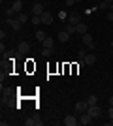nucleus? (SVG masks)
<instances>
[{
	"mask_svg": "<svg viewBox=\"0 0 113 126\" xmlns=\"http://www.w3.org/2000/svg\"><path fill=\"white\" fill-rule=\"evenodd\" d=\"M87 113L92 117V119H100L102 117V109H100V105H89V109H87Z\"/></svg>",
	"mask_w": 113,
	"mask_h": 126,
	"instance_id": "obj_1",
	"label": "nucleus"
},
{
	"mask_svg": "<svg viewBox=\"0 0 113 126\" xmlns=\"http://www.w3.org/2000/svg\"><path fill=\"white\" fill-rule=\"evenodd\" d=\"M87 109H89L87 100H85V102H77V104L74 105V113H75V115H81V113H85Z\"/></svg>",
	"mask_w": 113,
	"mask_h": 126,
	"instance_id": "obj_2",
	"label": "nucleus"
},
{
	"mask_svg": "<svg viewBox=\"0 0 113 126\" xmlns=\"http://www.w3.org/2000/svg\"><path fill=\"white\" fill-rule=\"evenodd\" d=\"M8 26H10L11 30H21V26H23V23L19 21V19H13V17H8Z\"/></svg>",
	"mask_w": 113,
	"mask_h": 126,
	"instance_id": "obj_3",
	"label": "nucleus"
},
{
	"mask_svg": "<svg viewBox=\"0 0 113 126\" xmlns=\"http://www.w3.org/2000/svg\"><path fill=\"white\" fill-rule=\"evenodd\" d=\"M43 121L40 117H28L27 121H25V126H42Z\"/></svg>",
	"mask_w": 113,
	"mask_h": 126,
	"instance_id": "obj_4",
	"label": "nucleus"
},
{
	"mask_svg": "<svg viewBox=\"0 0 113 126\" xmlns=\"http://www.w3.org/2000/svg\"><path fill=\"white\" fill-rule=\"evenodd\" d=\"M83 45H87L89 49H94V38H92V34H83Z\"/></svg>",
	"mask_w": 113,
	"mask_h": 126,
	"instance_id": "obj_5",
	"label": "nucleus"
},
{
	"mask_svg": "<svg viewBox=\"0 0 113 126\" xmlns=\"http://www.w3.org/2000/svg\"><path fill=\"white\" fill-rule=\"evenodd\" d=\"M92 121H94V119H92V117L91 115H89V113H87V111H85V113H81V115H79V124H91V122Z\"/></svg>",
	"mask_w": 113,
	"mask_h": 126,
	"instance_id": "obj_6",
	"label": "nucleus"
},
{
	"mask_svg": "<svg viewBox=\"0 0 113 126\" xmlns=\"http://www.w3.org/2000/svg\"><path fill=\"white\" fill-rule=\"evenodd\" d=\"M40 17H42V25H51V23H53V15H51V11H43Z\"/></svg>",
	"mask_w": 113,
	"mask_h": 126,
	"instance_id": "obj_7",
	"label": "nucleus"
},
{
	"mask_svg": "<svg viewBox=\"0 0 113 126\" xmlns=\"http://www.w3.org/2000/svg\"><path fill=\"white\" fill-rule=\"evenodd\" d=\"M77 122H79V121H77V117H75V115H66L64 117V124L66 126H75Z\"/></svg>",
	"mask_w": 113,
	"mask_h": 126,
	"instance_id": "obj_8",
	"label": "nucleus"
},
{
	"mask_svg": "<svg viewBox=\"0 0 113 126\" xmlns=\"http://www.w3.org/2000/svg\"><path fill=\"white\" fill-rule=\"evenodd\" d=\"M68 23H70V25H79L81 23V19H79V13H70V17H68Z\"/></svg>",
	"mask_w": 113,
	"mask_h": 126,
	"instance_id": "obj_9",
	"label": "nucleus"
},
{
	"mask_svg": "<svg viewBox=\"0 0 113 126\" xmlns=\"http://www.w3.org/2000/svg\"><path fill=\"white\" fill-rule=\"evenodd\" d=\"M83 60H85V64H87V66H92V64L96 62V55H94V53H89V55H87V57L83 58Z\"/></svg>",
	"mask_w": 113,
	"mask_h": 126,
	"instance_id": "obj_10",
	"label": "nucleus"
},
{
	"mask_svg": "<svg viewBox=\"0 0 113 126\" xmlns=\"http://www.w3.org/2000/svg\"><path fill=\"white\" fill-rule=\"evenodd\" d=\"M75 30H77L81 36H83V34H87V32H89V26H87L85 23H79V25H75Z\"/></svg>",
	"mask_w": 113,
	"mask_h": 126,
	"instance_id": "obj_11",
	"label": "nucleus"
},
{
	"mask_svg": "<svg viewBox=\"0 0 113 126\" xmlns=\"http://www.w3.org/2000/svg\"><path fill=\"white\" fill-rule=\"evenodd\" d=\"M70 36H72V34H68V32H66V30H60V32H59V42L66 43V42H68V40H70Z\"/></svg>",
	"mask_w": 113,
	"mask_h": 126,
	"instance_id": "obj_12",
	"label": "nucleus"
},
{
	"mask_svg": "<svg viewBox=\"0 0 113 126\" xmlns=\"http://www.w3.org/2000/svg\"><path fill=\"white\" fill-rule=\"evenodd\" d=\"M43 11H45V10H43L42 4H34V6H32V13H34V15H42Z\"/></svg>",
	"mask_w": 113,
	"mask_h": 126,
	"instance_id": "obj_13",
	"label": "nucleus"
},
{
	"mask_svg": "<svg viewBox=\"0 0 113 126\" xmlns=\"http://www.w3.org/2000/svg\"><path fill=\"white\" fill-rule=\"evenodd\" d=\"M87 104H89V105H96L98 104V96H94V94L87 96Z\"/></svg>",
	"mask_w": 113,
	"mask_h": 126,
	"instance_id": "obj_14",
	"label": "nucleus"
},
{
	"mask_svg": "<svg viewBox=\"0 0 113 126\" xmlns=\"http://www.w3.org/2000/svg\"><path fill=\"white\" fill-rule=\"evenodd\" d=\"M28 49H30L28 42H21V43H19V53H27Z\"/></svg>",
	"mask_w": 113,
	"mask_h": 126,
	"instance_id": "obj_15",
	"label": "nucleus"
},
{
	"mask_svg": "<svg viewBox=\"0 0 113 126\" xmlns=\"http://www.w3.org/2000/svg\"><path fill=\"white\" fill-rule=\"evenodd\" d=\"M53 43H55V42H53V38H49V36H47V38L42 42V45H43V47H51V49H53Z\"/></svg>",
	"mask_w": 113,
	"mask_h": 126,
	"instance_id": "obj_16",
	"label": "nucleus"
},
{
	"mask_svg": "<svg viewBox=\"0 0 113 126\" xmlns=\"http://www.w3.org/2000/svg\"><path fill=\"white\" fill-rule=\"evenodd\" d=\"M11 8H13V10H15L17 13H21V10H23V2H21V0H15V2H13V6H11Z\"/></svg>",
	"mask_w": 113,
	"mask_h": 126,
	"instance_id": "obj_17",
	"label": "nucleus"
},
{
	"mask_svg": "<svg viewBox=\"0 0 113 126\" xmlns=\"http://www.w3.org/2000/svg\"><path fill=\"white\" fill-rule=\"evenodd\" d=\"M45 38H47V34H45L43 30H38V32H36V40H38L40 43H42L43 40H45Z\"/></svg>",
	"mask_w": 113,
	"mask_h": 126,
	"instance_id": "obj_18",
	"label": "nucleus"
},
{
	"mask_svg": "<svg viewBox=\"0 0 113 126\" xmlns=\"http://www.w3.org/2000/svg\"><path fill=\"white\" fill-rule=\"evenodd\" d=\"M17 19H19V21H21L23 25H25V23L28 21V15H27V13H23V11H21V13H17Z\"/></svg>",
	"mask_w": 113,
	"mask_h": 126,
	"instance_id": "obj_19",
	"label": "nucleus"
},
{
	"mask_svg": "<svg viewBox=\"0 0 113 126\" xmlns=\"http://www.w3.org/2000/svg\"><path fill=\"white\" fill-rule=\"evenodd\" d=\"M51 55H53V49L51 47H43L42 49V57H51Z\"/></svg>",
	"mask_w": 113,
	"mask_h": 126,
	"instance_id": "obj_20",
	"label": "nucleus"
},
{
	"mask_svg": "<svg viewBox=\"0 0 113 126\" xmlns=\"http://www.w3.org/2000/svg\"><path fill=\"white\" fill-rule=\"evenodd\" d=\"M64 30L68 32V34H74V32H77V30H75V25H70V23L64 26Z\"/></svg>",
	"mask_w": 113,
	"mask_h": 126,
	"instance_id": "obj_21",
	"label": "nucleus"
},
{
	"mask_svg": "<svg viewBox=\"0 0 113 126\" xmlns=\"http://www.w3.org/2000/svg\"><path fill=\"white\" fill-rule=\"evenodd\" d=\"M109 6H111V4H109V2H104V0H102L98 8H100V10H102V11H108V10H109Z\"/></svg>",
	"mask_w": 113,
	"mask_h": 126,
	"instance_id": "obj_22",
	"label": "nucleus"
},
{
	"mask_svg": "<svg viewBox=\"0 0 113 126\" xmlns=\"http://www.w3.org/2000/svg\"><path fill=\"white\" fill-rule=\"evenodd\" d=\"M6 15H8V17H13V15H17V11L13 10V8H8V10H6Z\"/></svg>",
	"mask_w": 113,
	"mask_h": 126,
	"instance_id": "obj_23",
	"label": "nucleus"
},
{
	"mask_svg": "<svg viewBox=\"0 0 113 126\" xmlns=\"http://www.w3.org/2000/svg\"><path fill=\"white\" fill-rule=\"evenodd\" d=\"M40 23H42V17H40V15H34L32 17V25H40Z\"/></svg>",
	"mask_w": 113,
	"mask_h": 126,
	"instance_id": "obj_24",
	"label": "nucleus"
},
{
	"mask_svg": "<svg viewBox=\"0 0 113 126\" xmlns=\"http://www.w3.org/2000/svg\"><path fill=\"white\" fill-rule=\"evenodd\" d=\"M59 17H60V19H62V21H64V19H68V17H70V15H68V13H66V11L62 10V11H60V13H59Z\"/></svg>",
	"mask_w": 113,
	"mask_h": 126,
	"instance_id": "obj_25",
	"label": "nucleus"
},
{
	"mask_svg": "<svg viewBox=\"0 0 113 126\" xmlns=\"http://www.w3.org/2000/svg\"><path fill=\"white\" fill-rule=\"evenodd\" d=\"M87 57V51L85 49H79V58H85Z\"/></svg>",
	"mask_w": 113,
	"mask_h": 126,
	"instance_id": "obj_26",
	"label": "nucleus"
},
{
	"mask_svg": "<svg viewBox=\"0 0 113 126\" xmlns=\"http://www.w3.org/2000/svg\"><path fill=\"white\" fill-rule=\"evenodd\" d=\"M64 4H66V6H74L75 0H64Z\"/></svg>",
	"mask_w": 113,
	"mask_h": 126,
	"instance_id": "obj_27",
	"label": "nucleus"
},
{
	"mask_svg": "<svg viewBox=\"0 0 113 126\" xmlns=\"http://www.w3.org/2000/svg\"><path fill=\"white\" fill-rule=\"evenodd\" d=\"M108 113H109V119L113 121V105H109V111H108Z\"/></svg>",
	"mask_w": 113,
	"mask_h": 126,
	"instance_id": "obj_28",
	"label": "nucleus"
},
{
	"mask_svg": "<svg viewBox=\"0 0 113 126\" xmlns=\"http://www.w3.org/2000/svg\"><path fill=\"white\" fill-rule=\"evenodd\" d=\"M108 19H109V21H113V11H108Z\"/></svg>",
	"mask_w": 113,
	"mask_h": 126,
	"instance_id": "obj_29",
	"label": "nucleus"
},
{
	"mask_svg": "<svg viewBox=\"0 0 113 126\" xmlns=\"http://www.w3.org/2000/svg\"><path fill=\"white\" fill-rule=\"evenodd\" d=\"M109 105H113V94H111V98H109Z\"/></svg>",
	"mask_w": 113,
	"mask_h": 126,
	"instance_id": "obj_30",
	"label": "nucleus"
},
{
	"mask_svg": "<svg viewBox=\"0 0 113 126\" xmlns=\"http://www.w3.org/2000/svg\"><path fill=\"white\" fill-rule=\"evenodd\" d=\"M104 2H109V4H113V0H104Z\"/></svg>",
	"mask_w": 113,
	"mask_h": 126,
	"instance_id": "obj_31",
	"label": "nucleus"
},
{
	"mask_svg": "<svg viewBox=\"0 0 113 126\" xmlns=\"http://www.w3.org/2000/svg\"><path fill=\"white\" fill-rule=\"evenodd\" d=\"M109 11H113V4H111V6H109Z\"/></svg>",
	"mask_w": 113,
	"mask_h": 126,
	"instance_id": "obj_32",
	"label": "nucleus"
},
{
	"mask_svg": "<svg viewBox=\"0 0 113 126\" xmlns=\"http://www.w3.org/2000/svg\"><path fill=\"white\" fill-rule=\"evenodd\" d=\"M75 2H81V0H75Z\"/></svg>",
	"mask_w": 113,
	"mask_h": 126,
	"instance_id": "obj_33",
	"label": "nucleus"
},
{
	"mask_svg": "<svg viewBox=\"0 0 113 126\" xmlns=\"http://www.w3.org/2000/svg\"><path fill=\"white\" fill-rule=\"evenodd\" d=\"M111 47H113V42H111Z\"/></svg>",
	"mask_w": 113,
	"mask_h": 126,
	"instance_id": "obj_34",
	"label": "nucleus"
}]
</instances>
